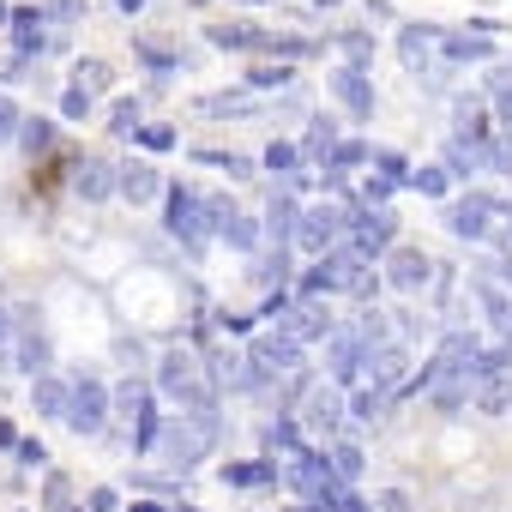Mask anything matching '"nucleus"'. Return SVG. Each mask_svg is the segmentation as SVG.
I'll return each instance as SVG.
<instances>
[{
  "label": "nucleus",
  "mask_w": 512,
  "mask_h": 512,
  "mask_svg": "<svg viewBox=\"0 0 512 512\" xmlns=\"http://www.w3.org/2000/svg\"><path fill=\"white\" fill-rule=\"evenodd\" d=\"M19 127H25V121H19L13 97H0V145H13V139H19Z\"/></svg>",
  "instance_id": "34"
},
{
  "label": "nucleus",
  "mask_w": 512,
  "mask_h": 512,
  "mask_svg": "<svg viewBox=\"0 0 512 512\" xmlns=\"http://www.w3.org/2000/svg\"><path fill=\"white\" fill-rule=\"evenodd\" d=\"M73 187L85 193V199H109V193H121V169H109V163H79V175H73Z\"/></svg>",
  "instance_id": "14"
},
{
  "label": "nucleus",
  "mask_w": 512,
  "mask_h": 512,
  "mask_svg": "<svg viewBox=\"0 0 512 512\" xmlns=\"http://www.w3.org/2000/svg\"><path fill=\"white\" fill-rule=\"evenodd\" d=\"M211 440H217V410H211V404H187V410L169 416V428L157 434V452H163L169 470H193V464L211 452Z\"/></svg>",
  "instance_id": "1"
},
{
  "label": "nucleus",
  "mask_w": 512,
  "mask_h": 512,
  "mask_svg": "<svg viewBox=\"0 0 512 512\" xmlns=\"http://www.w3.org/2000/svg\"><path fill=\"white\" fill-rule=\"evenodd\" d=\"M290 482H296L302 494H314V500H326V494L338 488V476H332V464H326L320 452H302V458L290 464Z\"/></svg>",
  "instance_id": "9"
},
{
  "label": "nucleus",
  "mask_w": 512,
  "mask_h": 512,
  "mask_svg": "<svg viewBox=\"0 0 512 512\" xmlns=\"http://www.w3.org/2000/svg\"><path fill=\"white\" fill-rule=\"evenodd\" d=\"M31 398H37V410H43V416H61V422L73 416V386H61V380H49V374L31 386Z\"/></svg>",
  "instance_id": "16"
},
{
  "label": "nucleus",
  "mask_w": 512,
  "mask_h": 512,
  "mask_svg": "<svg viewBox=\"0 0 512 512\" xmlns=\"http://www.w3.org/2000/svg\"><path fill=\"white\" fill-rule=\"evenodd\" d=\"M73 79H79V91H103V85H109V67H103V61H79Z\"/></svg>",
  "instance_id": "29"
},
{
  "label": "nucleus",
  "mask_w": 512,
  "mask_h": 512,
  "mask_svg": "<svg viewBox=\"0 0 512 512\" xmlns=\"http://www.w3.org/2000/svg\"><path fill=\"white\" fill-rule=\"evenodd\" d=\"M386 404H392V392H380V386H362V392L350 398L356 422H380V416H386Z\"/></svg>",
  "instance_id": "19"
},
{
  "label": "nucleus",
  "mask_w": 512,
  "mask_h": 512,
  "mask_svg": "<svg viewBox=\"0 0 512 512\" xmlns=\"http://www.w3.org/2000/svg\"><path fill=\"white\" fill-rule=\"evenodd\" d=\"M362 374H368L380 392L404 386V350H398V344H380V350H368V356H362Z\"/></svg>",
  "instance_id": "11"
},
{
  "label": "nucleus",
  "mask_w": 512,
  "mask_h": 512,
  "mask_svg": "<svg viewBox=\"0 0 512 512\" xmlns=\"http://www.w3.org/2000/svg\"><path fill=\"white\" fill-rule=\"evenodd\" d=\"M338 416H344V404H338V392H326V386H320V392L308 398V422H320V428H332Z\"/></svg>",
  "instance_id": "22"
},
{
  "label": "nucleus",
  "mask_w": 512,
  "mask_h": 512,
  "mask_svg": "<svg viewBox=\"0 0 512 512\" xmlns=\"http://www.w3.org/2000/svg\"><path fill=\"white\" fill-rule=\"evenodd\" d=\"M139 7H145V0H121V13H139Z\"/></svg>",
  "instance_id": "51"
},
{
  "label": "nucleus",
  "mask_w": 512,
  "mask_h": 512,
  "mask_svg": "<svg viewBox=\"0 0 512 512\" xmlns=\"http://www.w3.org/2000/svg\"><path fill=\"white\" fill-rule=\"evenodd\" d=\"M247 368H253V380H290V374L302 368V344H290L284 332H272V338H253V350H247Z\"/></svg>",
  "instance_id": "3"
},
{
  "label": "nucleus",
  "mask_w": 512,
  "mask_h": 512,
  "mask_svg": "<svg viewBox=\"0 0 512 512\" xmlns=\"http://www.w3.org/2000/svg\"><path fill=\"white\" fill-rule=\"evenodd\" d=\"M157 187H163V181H157L151 163H127V169H121V199L145 205V199H157Z\"/></svg>",
  "instance_id": "15"
},
{
  "label": "nucleus",
  "mask_w": 512,
  "mask_h": 512,
  "mask_svg": "<svg viewBox=\"0 0 512 512\" xmlns=\"http://www.w3.org/2000/svg\"><path fill=\"white\" fill-rule=\"evenodd\" d=\"M488 91H494V97H512V67H494V79H488Z\"/></svg>",
  "instance_id": "46"
},
{
  "label": "nucleus",
  "mask_w": 512,
  "mask_h": 512,
  "mask_svg": "<svg viewBox=\"0 0 512 512\" xmlns=\"http://www.w3.org/2000/svg\"><path fill=\"white\" fill-rule=\"evenodd\" d=\"M386 278H392L398 290H422V284L434 278V266L422 260L416 247H398V253H392V266H386Z\"/></svg>",
  "instance_id": "12"
},
{
  "label": "nucleus",
  "mask_w": 512,
  "mask_h": 512,
  "mask_svg": "<svg viewBox=\"0 0 512 512\" xmlns=\"http://www.w3.org/2000/svg\"><path fill=\"white\" fill-rule=\"evenodd\" d=\"M19 368H25L31 380H43V368H49V338H43V332H25V338H19Z\"/></svg>",
  "instance_id": "18"
},
{
  "label": "nucleus",
  "mask_w": 512,
  "mask_h": 512,
  "mask_svg": "<svg viewBox=\"0 0 512 512\" xmlns=\"http://www.w3.org/2000/svg\"><path fill=\"white\" fill-rule=\"evenodd\" d=\"M452 61H488V37H446Z\"/></svg>",
  "instance_id": "26"
},
{
  "label": "nucleus",
  "mask_w": 512,
  "mask_h": 512,
  "mask_svg": "<svg viewBox=\"0 0 512 512\" xmlns=\"http://www.w3.org/2000/svg\"><path fill=\"white\" fill-rule=\"evenodd\" d=\"M404 181H410L416 193H446V169H410Z\"/></svg>",
  "instance_id": "32"
},
{
  "label": "nucleus",
  "mask_w": 512,
  "mask_h": 512,
  "mask_svg": "<svg viewBox=\"0 0 512 512\" xmlns=\"http://www.w3.org/2000/svg\"><path fill=\"white\" fill-rule=\"evenodd\" d=\"M296 163H302L296 145H272V151H266V169H296Z\"/></svg>",
  "instance_id": "38"
},
{
  "label": "nucleus",
  "mask_w": 512,
  "mask_h": 512,
  "mask_svg": "<svg viewBox=\"0 0 512 512\" xmlns=\"http://www.w3.org/2000/svg\"><path fill=\"white\" fill-rule=\"evenodd\" d=\"M13 43H19V55L43 49V19L37 13H13Z\"/></svg>",
  "instance_id": "20"
},
{
  "label": "nucleus",
  "mask_w": 512,
  "mask_h": 512,
  "mask_svg": "<svg viewBox=\"0 0 512 512\" xmlns=\"http://www.w3.org/2000/svg\"><path fill=\"white\" fill-rule=\"evenodd\" d=\"M296 223H302V211L290 205V193H278V199H272V211H266V235H272V241L284 247V241L296 235Z\"/></svg>",
  "instance_id": "17"
},
{
  "label": "nucleus",
  "mask_w": 512,
  "mask_h": 512,
  "mask_svg": "<svg viewBox=\"0 0 512 512\" xmlns=\"http://www.w3.org/2000/svg\"><path fill=\"white\" fill-rule=\"evenodd\" d=\"M49 139H55V127H49V121H25V127H19V145H25L31 157H37V151H49Z\"/></svg>",
  "instance_id": "27"
},
{
  "label": "nucleus",
  "mask_w": 512,
  "mask_h": 512,
  "mask_svg": "<svg viewBox=\"0 0 512 512\" xmlns=\"http://www.w3.org/2000/svg\"><path fill=\"white\" fill-rule=\"evenodd\" d=\"M302 151H308V157H338V139H332V127L320 121V127L308 133V145H302Z\"/></svg>",
  "instance_id": "31"
},
{
  "label": "nucleus",
  "mask_w": 512,
  "mask_h": 512,
  "mask_svg": "<svg viewBox=\"0 0 512 512\" xmlns=\"http://www.w3.org/2000/svg\"><path fill=\"white\" fill-rule=\"evenodd\" d=\"M398 55H404V67H422V61H428V37H422V25H410V31L398 37Z\"/></svg>",
  "instance_id": "25"
},
{
  "label": "nucleus",
  "mask_w": 512,
  "mask_h": 512,
  "mask_svg": "<svg viewBox=\"0 0 512 512\" xmlns=\"http://www.w3.org/2000/svg\"><path fill=\"white\" fill-rule=\"evenodd\" d=\"M284 79H290L284 67H278V73H272V67H253V73H247V85H260V91H272V85H284Z\"/></svg>",
  "instance_id": "40"
},
{
  "label": "nucleus",
  "mask_w": 512,
  "mask_h": 512,
  "mask_svg": "<svg viewBox=\"0 0 512 512\" xmlns=\"http://www.w3.org/2000/svg\"><path fill=\"white\" fill-rule=\"evenodd\" d=\"M199 7H205V0H199Z\"/></svg>",
  "instance_id": "53"
},
{
  "label": "nucleus",
  "mask_w": 512,
  "mask_h": 512,
  "mask_svg": "<svg viewBox=\"0 0 512 512\" xmlns=\"http://www.w3.org/2000/svg\"><path fill=\"white\" fill-rule=\"evenodd\" d=\"M332 91L344 97V109H350L356 121H368V115H374V85H368V73H362V67H344V73L332 79Z\"/></svg>",
  "instance_id": "10"
},
{
  "label": "nucleus",
  "mask_w": 512,
  "mask_h": 512,
  "mask_svg": "<svg viewBox=\"0 0 512 512\" xmlns=\"http://www.w3.org/2000/svg\"><path fill=\"white\" fill-rule=\"evenodd\" d=\"M332 476H338V482H356V476H362V446H350V440L332 446Z\"/></svg>",
  "instance_id": "23"
},
{
  "label": "nucleus",
  "mask_w": 512,
  "mask_h": 512,
  "mask_svg": "<svg viewBox=\"0 0 512 512\" xmlns=\"http://www.w3.org/2000/svg\"><path fill=\"white\" fill-rule=\"evenodd\" d=\"M7 338H13V314L0 308V350H7Z\"/></svg>",
  "instance_id": "47"
},
{
  "label": "nucleus",
  "mask_w": 512,
  "mask_h": 512,
  "mask_svg": "<svg viewBox=\"0 0 512 512\" xmlns=\"http://www.w3.org/2000/svg\"><path fill=\"white\" fill-rule=\"evenodd\" d=\"M199 163H211V169H229V175H247V169H253L247 157H229V151H199Z\"/></svg>",
  "instance_id": "36"
},
{
  "label": "nucleus",
  "mask_w": 512,
  "mask_h": 512,
  "mask_svg": "<svg viewBox=\"0 0 512 512\" xmlns=\"http://www.w3.org/2000/svg\"><path fill=\"white\" fill-rule=\"evenodd\" d=\"M368 260H374V253H362V247L338 253V290H350V296H368V290H374V272H368Z\"/></svg>",
  "instance_id": "13"
},
{
  "label": "nucleus",
  "mask_w": 512,
  "mask_h": 512,
  "mask_svg": "<svg viewBox=\"0 0 512 512\" xmlns=\"http://www.w3.org/2000/svg\"><path fill=\"white\" fill-rule=\"evenodd\" d=\"M356 163H368V145H338L332 169H356Z\"/></svg>",
  "instance_id": "39"
},
{
  "label": "nucleus",
  "mask_w": 512,
  "mask_h": 512,
  "mask_svg": "<svg viewBox=\"0 0 512 512\" xmlns=\"http://www.w3.org/2000/svg\"><path fill=\"white\" fill-rule=\"evenodd\" d=\"M308 290H338V253L314 260V272H308Z\"/></svg>",
  "instance_id": "28"
},
{
  "label": "nucleus",
  "mask_w": 512,
  "mask_h": 512,
  "mask_svg": "<svg viewBox=\"0 0 512 512\" xmlns=\"http://www.w3.org/2000/svg\"><path fill=\"white\" fill-rule=\"evenodd\" d=\"M103 416H109V392H103L97 380H79V386H73V416H67V428L103 434Z\"/></svg>",
  "instance_id": "8"
},
{
  "label": "nucleus",
  "mask_w": 512,
  "mask_h": 512,
  "mask_svg": "<svg viewBox=\"0 0 512 512\" xmlns=\"http://www.w3.org/2000/svg\"><path fill=\"white\" fill-rule=\"evenodd\" d=\"M157 386H163L181 410H187V404H211V386H205V374H199V362H193L187 350H169V356H163Z\"/></svg>",
  "instance_id": "2"
},
{
  "label": "nucleus",
  "mask_w": 512,
  "mask_h": 512,
  "mask_svg": "<svg viewBox=\"0 0 512 512\" xmlns=\"http://www.w3.org/2000/svg\"><path fill=\"white\" fill-rule=\"evenodd\" d=\"M266 440H272V446H296V422H272Z\"/></svg>",
  "instance_id": "44"
},
{
  "label": "nucleus",
  "mask_w": 512,
  "mask_h": 512,
  "mask_svg": "<svg viewBox=\"0 0 512 512\" xmlns=\"http://www.w3.org/2000/svg\"><path fill=\"white\" fill-rule=\"evenodd\" d=\"M446 229L458 241H494V199L470 193V199H452L446 205Z\"/></svg>",
  "instance_id": "4"
},
{
  "label": "nucleus",
  "mask_w": 512,
  "mask_h": 512,
  "mask_svg": "<svg viewBox=\"0 0 512 512\" xmlns=\"http://www.w3.org/2000/svg\"><path fill=\"white\" fill-rule=\"evenodd\" d=\"M500 278H506V284H512V247H506V260H500Z\"/></svg>",
  "instance_id": "49"
},
{
  "label": "nucleus",
  "mask_w": 512,
  "mask_h": 512,
  "mask_svg": "<svg viewBox=\"0 0 512 512\" xmlns=\"http://www.w3.org/2000/svg\"><path fill=\"white\" fill-rule=\"evenodd\" d=\"M133 512H163V506H151V500H139V506H133Z\"/></svg>",
  "instance_id": "52"
},
{
  "label": "nucleus",
  "mask_w": 512,
  "mask_h": 512,
  "mask_svg": "<svg viewBox=\"0 0 512 512\" xmlns=\"http://www.w3.org/2000/svg\"><path fill=\"white\" fill-rule=\"evenodd\" d=\"M488 169H500V175H512V133L488 145Z\"/></svg>",
  "instance_id": "37"
},
{
  "label": "nucleus",
  "mask_w": 512,
  "mask_h": 512,
  "mask_svg": "<svg viewBox=\"0 0 512 512\" xmlns=\"http://www.w3.org/2000/svg\"><path fill=\"white\" fill-rule=\"evenodd\" d=\"M19 458H25L31 470H43V464H49V452H43V440H19Z\"/></svg>",
  "instance_id": "41"
},
{
  "label": "nucleus",
  "mask_w": 512,
  "mask_h": 512,
  "mask_svg": "<svg viewBox=\"0 0 512 512\" xmlns=\"http://www.w3.org/2000/svg\"><path fill=\"white\" fill-rule=\"evenodd\" d=\"M217 235H223V241H235V247H253V241H260L253 217H241V211H235V217H223V223H217Z\"/></svg>",
  "instance_id": "24"
},
{
  "label": "nucleus",
  "mask_w": 512,
  "mask_h": 512,
  "mask_svg": "<svg viewBox=\"0 0 512 512\" xmlns=\"http://www.w3.org/2000/svg\"><path fill=\"white\" fill-rule=\"evenodd\" d=\"M326 506H332V512H368V506H362L356 494H344V488H332V494H326Z\"/></svg>",
  "instance_id": "42"
},
{
  "label": "nucleus",
  "mask_w": 512,
  "mask_h": 512,
  "mask_svg": "<svg viewBox=\"0 0 512 512\" xmlns=\"http://www.w3.org/2000/svg\"><path fill=\"white\" fill-rule=\"evenodd\" d=\"M223 476H229V482H272L278 470H272V464H229Z\"/></svg>",
  "instance_id": "33"
},
{
  "label": "nucleus",
  "mask_w": 512,
  "mask_h": 512,
  "mask_svg": "<svg viewBox=\"0 0 512 512\" xmlns=\"http://www.w3.org/2000/svg\"><path fill=\"white\" fill-rule=\"evenodd\" d=\"M0 25H13V7H7V0H0Z\"/></svg>",
  "instance_id": "50"
},
{
  "label": "nucleus",
  "mask_w": 512,
  "mask_h": 512,
  "mask_svg": "<svg viewBox=\"0 0 512 512\" xmlns=\"http://www.w3.org/2000/svg\"><path fill=\"white\" fill-rule=\"evenodd\" d=\"M205 223H211L205 199H193L187 187H175V193H169V235L187 241V247H205Z\"/></svg>",
  "instance_id": "5"
},
{
  "label": "nucleus",
  "mask_w": 512,
  "mask_h": 512,
  "mask_svg": "<svg viewBox=\"0 0 512 512\" xmlns=\"http://www.w3.org/2000/svg\"><path fill=\"white\" fill-rule=\"evenodd\" d=\"M211 43L217 49H260V31H253V25H217Z\"/></svg>",
  "instance_id": "21"
},
{
  "label": "nucleus",
  "mask_w": 512,
  "mask_h": 512,
  "mask_svg": "<svg viewBox=\"0 0 512 512\" xmlns=\"http://www.w3.org/2000/svg\"><path fill=\"white\" fill-rule=\"evenodd\" d=\"M115 506H121V494H115V488H97V494H91V512H115Z\"/></svg>",
  "instance_id": "45"
},
{
  "label": "nucleus",
  "mask_w": 512,
  "mask_h": 512,
  "mask_svg": "<svg viewBox=\"0 0 512 512\" xmlns=\"http://www.w3.org/2000/svg\"><path fill=\"white\" fill-rule=\"evenodd\" d=\"M338 229H344V211H332V205H314V211H302V223H296V241L314 253V260H326V253H332V241H338Z\"/></svg>",
  "instance_id": "6"
},
{
  "label": "nucleus",
  "mask_w": 512,
  "mask_h": 512,
  "mask_svg": "<svg viewBox=\"0 0 512 512\" xmlns=\"http://www.w3.org/2000/svg\"><path fill=\"white\" fill-rule=\"evenodd\" d=\"M115 133L121 139H139L145 127H139V103H115Z\"/></svg>",
  "instance_id": "30"
},
{
  "label": "nucleus",
  "mask_w": 512,
  "mask_h": 512,
  "mask_svg": "<svg viewBox=\"0 0 512 512\" xmlns=\"http://www.w3.org/2000/svg\"><path fill=\"white\" fill-rule=\"evenodd\" d=\"M500 127L512 133V97H500Z\"/></svg>",
  "instance_id": "48"
},
{
  "label": "nucleus",
  "mask_w": 512,
  "mask_h": 512,
  "mask_svg": "<svg viewBox=\"0 0 512 512\" xmlns=\"http://www.w3.org/2000/svg\"><path fill=\"white\" fill-rule=\"evenodd\" d=\"M139 139H145V145H151V151H169V145H175V133H169V127H145V133H139Z\"/></svg>",
  "instance_id": "43"
},
{
  "label": "nucleus",
  "mask_w": 512,
  "mask_h": 512,
  "mask_svg": "<svg viewBox=\"0 0 512 512\" xmlns=\"http://www.w3.org/2000/svg\"><path fill=\"white\" fill-rule=\"evenodd\" d=\"M61 115H67V121H85V115H91V91H79V85H73V91L61 97Z\"/></svg>",
  "instance_id": "35"
},
{
  "label": "nucleus",
  "mask_w": 512,
  "mask_h": 512,
  "mask_svg": "<svg viewBox=\"0 0 512 512\" xmlns=\"http://www.w3.org/2000/svg\"><path fill=\"white\" fill-rule=\"evenodd\" d=\"M392 223H398V217H392V211H374V205H356V211L344 217V229L356 235L362 253H380V247L392 241Z\"/></svg>",
  "instance_id": "7"
}]
</instances>
